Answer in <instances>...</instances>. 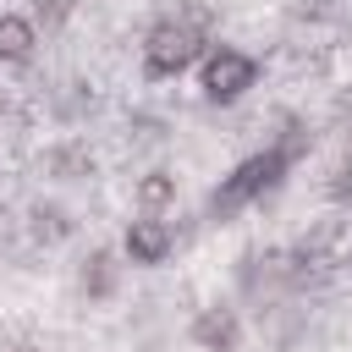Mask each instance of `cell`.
Wrapping results in <instances>:
<instances>
[{
	"mask_svg": "<svg viewBox=\"0 0 352 352\" xmlns=\"http://www.w3.org/2000/svg\"><path fill=\"white\" fill-rule=\"evenodd\" d=\"M236 336H242V319H236L231 302H209V308H198V319H192V341H198L204 352H231Z\"/></svg>",
	"mask_w": 352,
	"mask_h": 352,
	"instance_id": "5",
	"label": "cell"
},
{
	"mask_svg": "<svg viewBox=\"0 0 352 352\" xmlns=\"http://www.w3.org/2000/svg\"><path fill=\"white\" fill-rule=\"evenodd\" d=\"M204 55H209V11H204V6L165 11V16L143 33V72H148V77H182V72L198 66Z\"/></svg>",
	"mask_w": 352,
	"mask_h": 352,
	"instance_id": "2",
	"label": "cell"
},
{
	"mask_svg": "<svg viewBox=\"0 0 352 352\" xmlns=\"http://www.w3.org/2000/svg\"><path fill=\"white\" fill-rule=\"evenodd\" d=\"M121 248H126L132 264H165V258L176 253V226H170L165 214H132Z\"/></svg>",
	"mask_w": 352,
	"mask_h": 352,
	"instance_id": "4",
	"label": "cell"
},
{
	"mask_svg": "<svg viewBox=\"0 0 352 352\" xmlns=\"http://www.w3.org/2000/svg\"><path fill=\"white\" fill-rule=\"evenodd\" d=\"M132 204H138V214H165V209L176 204V176H170V170L138 176V182H132Z\"/></svg>",
	"mask_w": 352,
	"mask_h": 352,
	"instance_id": "7",
	"label": "cell"
},
{
	"mask_svg": "<svg viewBox=\"0 0 352 352\" xmlns=\"http://www.w3.org/2000/svg\"><path fill=\"white\" fill-rule=\"evenodd\" d=\"M110 286H116V253H94L82 264V292L88 297H110Z\"/></svg>",
	"mask_w": 352,
	"mask_h": 352,
	"instance_id": "9",
	"label": "cell"
},
{
	"mask_svg": "<svg viewBox=\"0 0 352 352\" xmlns=\"http://www.w3.org/2000/svg\"><path fill=\"white\" fill-rule=\"evenodd\" d=\"M302 154H308V126H302V121H286V132H280L270 148H258V154L236 160V170H231V176H220V187L209 192V220H231V214L253 209L264 192H275V187H280V176H286Z\"/></svg>",
	"mask_w": 352,
	"mask_h": 352,
	"instance_id": "1",
	"label": "cell"
},
{
	"mask_svg": "<svg viewBox=\"0 0 352 352\" xmlns=\"http://www.w3.org/2000/svg\"><path fill=\"white\" fill-rule=\"evenodd\" d=\"M60 182H77V176H88L94 170V154L82 148V143H60V148H50V160H44Z\"/></svg>",
	"mask_w": 352,
	"mask_h": 352,
	"instance_id": "8",
	"label": "cell"
},
{
	"mask_svg": "<svg viewBox=\"0 0 352 352\" xmlns=\"http://www.w3.org/2000/svg\"><path fill=\"white\" fill-rule=\"evenodd\" d=\"M253 82H258V60L236 44H209V55L198 60V88L209 104H236Z\"/></svg>",
	"mask_w": 352,
	"mask_h": 352,
	"instance_id": "3",
	"label": "cell"
},
{
	"mask_svg": "<svg viewBox=\"0 0 352 352\" xmlns=\"http://www.w3.org/2000/svg\"><path fill=\"white\" fill-rule=\"evenodd\" d=\"M38 55V22L22 11H0V66H28Z\"/></svg>",
	"mask_w": 352,
	"mask_h": 352,
	"instance_id": "6",
	"label": "cell"
}]
</instances>
